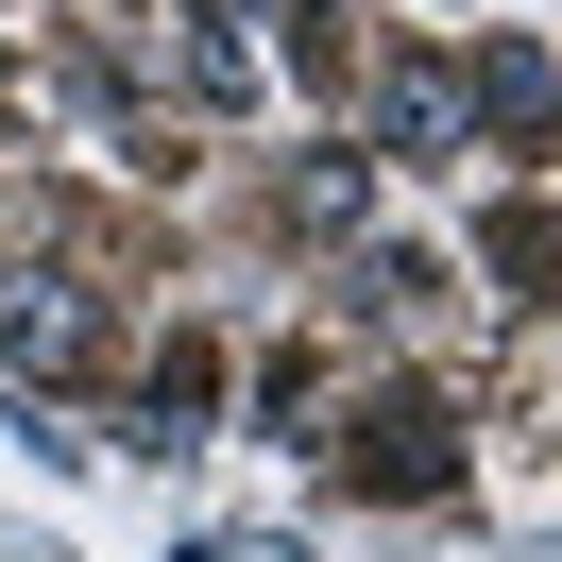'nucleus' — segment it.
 Listing matches in <instances>:
<instances>
[{
    "instance_id": "f257e3e1",
    "label": "nucleus",
    "mask_w": 562,
    "mask_h": 562,
    "mask_svg": "<svg viewBox=\"0 0 562 562\" xmlns=\"http://www.w3.org/2000/svg\"><path fill=\"white\" fill-rule=\"evenodd\" d=\"M0 358H18V375H69L86 358V290L69 273H0Z\"/></svg>"
},
{
    "instance_id": "f03ea898",
    "label": "nucleus",
    "mask_w": 562,
    "mask_h": 562,
    "mask_svg": "<svg viewBox=\"0 0 562 562\" xmlns=\"http://www.w3.org/2000/svg\"><path fill=\"white\" fill-rule=\"evenodd\" d=\"M443 477H460V426L426 409V392H409V409H375V443H358V494H443Z\"/></svg>"
},
{
    "instance_id": "7ed1b4c3",
    "label": "nucleus",
    "mask_w": 562,
    "mask_h": 562,
    "mask_svg": "<svg viewBox=\"0 0 562 562\" xmlns=\"http://www.w3.org/2000/svg\"><path fill=\"white\" fill-rule=\"evenodd\" d=\"M375 154H460V86L443 69H392L375 86Z\"/></svg>"
},
{
    "instance_id": "20e7f679",
    "label": "nucleus",
    "mask_w": 562,
    "mask_h": 562,
    "mask_svg": "<svg viewBox=\"0 0 562 562\" xmlns=\"http://www.w3.org/2000/svg\"><path fill=\"white\" fill-rule=\"evenodd\" d=\"M477 103H494V137H546V35H512L477 69Z\"/></svg>"
}]
</instances>
